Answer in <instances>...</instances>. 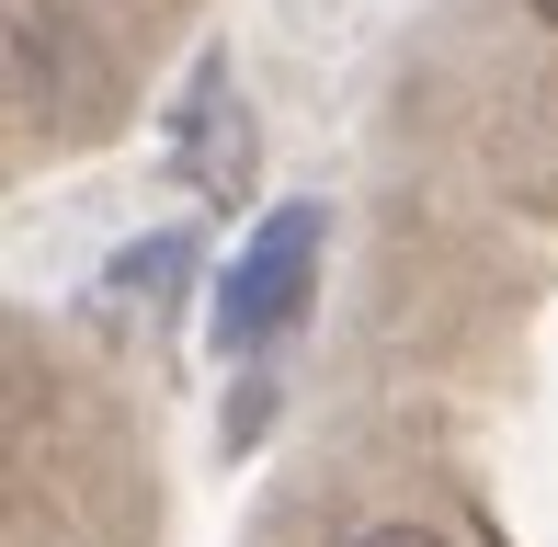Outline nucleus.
Segmentation results:
<instances>
[{"instance_id":"nucleus-3","label":"nucleus","mask_w":558,"mask_h":547,"mask_svg":"<svg viewBox=\"0 0 558 547\" xmlns=\"http://www.w3.org/2000/svg\"><path fill=\"white\" fill-rule=\"evenodd\" d=\"M524 12H536V23H558V0H524Z\"/></svg>"},{"instance_id":"nucleus-1","label":"nucleus","mask_w":558,"mask_h":547,"mask_svg":"<svg viewBox=\"0 0 558 547\" xmlns=\"http://www.w3.org/2000/svg\"><path fill=\"white\" fill-rule=\"evenodd\" d=\"M308 274H319V206H286V217H274V229L240 252V263H228V296H217V342H228V354L274 342L296 308H308Z\"/></svg>"},{"instance_id":"nucleus-2","label":"nucleus","mask_w":558,"mask_h":547,"mask_svg":"<svg viewBox=\"0 0 558 547\" xmlns=\"http://www.w3.org/2000/svg\"><path fill=\"white\" fill-rule=\"evenodd\" d=\"M342 547H445V536H434V525H353Z\"/></svg>"}]
</instances>
